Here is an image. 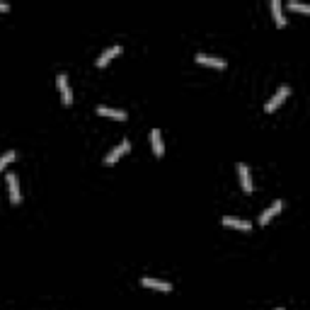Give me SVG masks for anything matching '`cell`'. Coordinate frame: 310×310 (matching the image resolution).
<instances>
[{
    "instance_id": "1",
    "label": "cell",
    "mask_w": 310,
    "mask_h": 310,
    "mask_svg": "<svg viewBox=\"0 0 310 310\" xmlns=\"http://www.w3.org/2000/svg\"><path fill=\"white\" fill-rule=\"evenodd\" d=\"M288 95H291V87H286V85H283V87H279V90H276V95H274V97H272V100L267 102V107H264V112H267V114L276 112V109H279V107H281V104H283V100H286Z\"/></svg>"
},
{
    "instance_id": "2",
    "label": "cell",
    "mask_w": 310,
    "mask_h": 310,
    "mask_svg": "<svg viewBox=\"0 0 310 310\" xmlns=\"http://www.w3.org/2000/svg\"><path fill=\"white\" fill-rule=\"evenodd\" d=\"M56 83H58V92H61V102H63L66 107H70L73 92H70V85H68V75H66V73H58Z\"/></svg>"
},
{
    "instance_id": "3",
    "label": "cell",
    "mask_w": 310,
    "mask_h": 310,
    "mask_svg": "<svg viewBox=\"0 0 310 310\" xmlns=\"http://www.w3.org/2000/svg\"><path fill=\"white\" fill-rule=\"evenodd\" d=\"M129 148H131V143H129V141H121L116 148H112V150H109V155L104 158V165H114V163H116V160H119L124 153H129Z\"/></svg>"
},
{
    "instance_id": "4",
    "label": "cell",
    "mask_w": 310,
    "mask_h": 310,
    "mask_svg": "<svg viewBox=\"0 0 310 310\" xmlns=\"http://www.w3.org/2000/svg\"><path fill=\"white\" fill-rule=\"evenodd\" d=\"M194 58H197V63H201V66H213V68H218V70L226 68V61H223V58L208 56V54H197Z\"/></svg>"
},
{
    "instance_id": "5",
    "label": "cell",
    "mask_w": 310,
    "mask_h": 310,
    "mask_svg": "<svg viewBox=\"0 0 310 310\" xmlns=\"http://www.w3.org/2000/svg\"><path fill=\"white\" fill-rule=\"evenodd\" d=\"M150 145H153V153H155V158H163V153H165V145H163V134H160L158 129H153V131H150Z\"/></svg>"
},
{
    "instance_id": "6",
    "label": "cell",
    "mask_w": 310,
    "mask_h": 310,
    "mask_svg": "<svg viewBox=\"0 0 310 310\" xmlns=\"http://www.w3.org/2000/svg\"><path fill=\"white\" fill-rule=\"evenodd\" d=\"M7 189H10V201L17 206L22 201V194H20V187H17V177L15 174H7Z\"/></svg>"
},
{
    "instance_id": "7",
    "label": "cell",
    "mask_w": 310,
    "mask_h": 310,
    "mask_svg": "<svg viewBox=\"0 0 310 310\" xmlns=\"http://www.w3.org/2000/svg\"><path fill=\"white\" fill-rule=\"evenodd\" d=\"M141 283L145 288H153V291H160V293H170V291H172V286H170L168 281H160V279H148V276H145Z\"/></svg>"
},
{
    "instance_id": "8",
    "label": "cell",
    "mask_w": 310,
    "mask_h": 310,
    "mask_svg": "<svg viewBox=\"0 0 310 310\" xmlns=\"http://www.w3.org/2000/svg\"><path fill=\"white\" fill-rule=\"evenodd\" d=\"M281 208H283L281 201H274V204H272V206H269V208H267L262 216H259V226H267V223H269V221H272V218H274V216H276Z\"/></svg>"
},
{
    "instance_id": "9",
    "label": "cell",
    "mask_w": 310,
    "mask_h": 310,
    "mask_svg": "<svg viewBox=\"0 0 310 310\" xmlns=\"http://www.w3.org/2000/svg\"><path fill=\"white\" fill-rule=\"evenodd\" d=\"M238 174H240V184H242V189L250 194L252 192V177H250V170H247V165H238Z\"/></svg>"
},
{
    "instance_id": "10",
    "label": "cell",
    "mask_w": 310,
    "mask_h": 310,
    "mask_svg": "<svg viewBox=\"0 0 310 310\" xmlns=\"http://www.w3.org/2000/svg\"><path fill=\"white\" fill-rule=\"evenodd\" d=\"M119 54H121V46H119V44H116V46H109V49H107V51H104L102 56L97 58V68H104V66H107V63H109L112 58L119 56Z\"/></svg>"
},
{
    "instance_id": "11",
    "label": "cell",
    "mask_w": 310,
    "mask_h": 310,
    "mask_svg": "<svg viewBox=\"0 0 310 310\" xmlns=\"http://www.w3.org/2000/svg\"><path fill=\"white\" fill-rule=\"evenodd\" d=\"M223 226H228V228H238V230H252V226L247 223V221H242V218H233V216H226L223 218Z\"/></svg>"
},
{
    "instance_id": "12",
    "label": "cell",
    "mask_w": 310,
    "mask_h": 310,
    "mask_svg": "<svg viewBox=\"0 0 310 310\" xmlns=\"http://www.w3.org/2000/svg\"><path fill=\"white\" fill-rule=\"evenodd\" d=\"M97 114H100V116H109V119H116V121H126V112H121V109H109V107H97Z\"/></svg>"
},
{
    "instance_id": "13",
    "label": "cell",
    "mask_w": 310,
    "mask_h": 310,
    "mask_svg": "<svg viewBox=\"0 0 310 310\" xmlns=\"http://www.w3.org/2000/svg\"><path fill=\"white\" fill-rule=\"evenodd\" d=\"M272 15H274V20H276V27H286V17H283L281 2H279V0H272Z\"/></svg>"
},
{
    "instance_id": "14",
    "label": "cell",
    "mask_w": 310,
    "mask_h": 310,
    "mask_svg": "<svg viewBox=\"0 0 310 310\" xmlns=\"http://www.w3.org/2000/svg\"><path fill=\"white\" fill-rule=\"evenodd\" d=\"M15 158H17V153H15V150H7L5 155H0V172L7 168V165H10V163H12Z\"/></svg>"
},
{
    "instance_id": "15",
    "label": "cell",
    "mask_w": 310,
    "mask_h": 310,
    "mask_svg": "<svg viewBox=\"0 0 310 310\" xmlns=\"http://www.w3.org/2000/svg\"><path fill=\"white\" fill-rule=\"evenodd\" d=\"M288 7H291L293 12H303V15H308V12H310L308 5H301V2H288Z\"/></svg>"
},
{
    "instance_id": "16",
    "label": "cell",
    "mask_w": 310,
    "mask_h": 310,
    "mask_svg": "<svg viewBox=\"0 0 310 310\" xmlns=\"http://www.w3.org/2000/svg\"><path fill=\"white\" fill-rule=\"evenodd\" d=\"M7 10H10V5H7V2H0V12H7Z\"/></svg>"
},
{
    "instance_id": "17",
    "label": "cell",
    "mask_w": 310,
    "mask_h": 310,
    "mask_svg": "<svg viewBox=\"0 0 310 310\" xmlns=\"http://www.w3.org/2000/svg\"><path fill=\"white\" fill-rule=\"evenodd\" d=\"M276 310H283V308H276Z\"/></svg>"
}]
</instances>
